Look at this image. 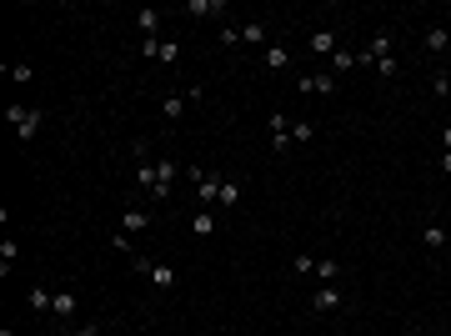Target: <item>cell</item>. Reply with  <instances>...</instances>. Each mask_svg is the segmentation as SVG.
<instances>
[{
    "label": "cell",
    "mask_w": 451,
    "mask_h": 336,
    "mask_svg": "<svg viewBox=\"0 0 451 336\" xmlns=\"http://www.w3.org/2000/svg\"><path fill=\"white\" fill-rule=\"evenodd\" d=\"M131 271H136V276H145V281L156 286V291H170V286L181 281L170 261H150V256H131Z\"/></svg>",
    "instance_id": "6da1fadb"
},
{
    "label": "cell",
    "mask_w": 451,
    "mask_h": 336,
    "mask_svg": "<svg viewBox=\"0 0 451 336\" xmlns=\"http://www.w3.org/2000/svg\"><path fill=\"white\" fill-rule=\"evenodd\" d=\"M6 121L15 125V136H20V141H35V131H40V121H46V111H40V106H20V100H10V106H6Z\"/></svg>",
    "instance_id": "7a4b0ae2"
},
{
    "label": "cell",
    "mask_w": 451,
    "mask_h": 336,
    "mask_svg": "<svg viewBox=\"0 0 451 336\" xmlns=\"http://www.w3.org/2000/svg\"><path fill=\"white\" fill-rule=\"evenodd\" d=\"M156 171H161V181L150 186V201H170V186H176V176H186L176 161H156Z\"/></svg>",
    "instance_id": "3957f363"
},
{
    "label": "cell",
    "mask_w": 451,
    "mask_h": 336,
    "mask_svg": "<svg viewBox=\"0 0 451 336\" xmlns=\"http://www.w3.org/2000/svg\"><path fill=\"white\" fill-rule=\"evenodd\" d=\"M391 40H396L391 30H376V35H371V46L361 51V66H371V60H376V66H381V60H391Z\"/></svg>",
    "instance_id": "277c9868"
},
{
    "label": "cell",
    "mask_w": 451,
    "mask_h": 336,
    "mask_svg": "<svg viewBox=\"0 0 451 336\" xmlns=\"http://www.w3.org/2000/svg\"><path fill=\"white\" fill-rule=\"evenodd\" d=\"M186 176L196 181V196H201V201H216V196H221V176L201 171V166H186Z\"/></svg>",
    "instance_id": "5b68a950"
},
{
    "label": "cell",
    "mask_w": 451,
    "mask_h": 336,
    "mask_svg": "<svg viewBox=\"0 0 451 336\" xmlns=\"http://www.w3.org/2000/svg\"><path fill=\"white\" fill-rule=\"evenodd\" d=\"M131 181L141 186V191H150V186H156V181H161V171H156V161H150L145 151L136 156V171H131Z\"/></svg>",
    "instance_id": "8992f818"
},
{
    "label": "cell",
    "mask_w": 451,
    "mask_h": 336,
    "mask_svg": "<svg viewBox=\"0 0 451 336\" xmlns=\"http://www.w3.org/2000/svg\"><path fill=\"white\" fill-rule=\"evenodd\" d=\"M421 46H426V55H446V46H451V30H446V26H426Z\"/></svg>",
    "instance_id": "52a82bcc"
},
{
    "label": "cell",
    "mask_w": 451,
    "mask_h": 336,
    "mask_svg": "<svg viewBox=\"0 0 451 336\" xmlns=\"http://www.w3.org/2000/svg\"><path fill=\"white\" fill-rule=\"evenodd\" d=\"M341 301H346V297H341V291H336V286H321V291H316V297H311V311H316V317H326V311H336Z\"/></svg>",
    "instance_id": "ba28073f"
},
{
    "label": "cell",
    "mask_w": 451,
    "mask_h": 336,
    "mask_svg": "<svg viewBox=\"0 0 451 336\" xmlns=\"http://www.w3.org/2000/svg\"><path fill=\"white\" fill-rule=\"evenodd\" d=\"M306 46H311V55H336V51H341V46H336V30H311Z\"/></svg>",
    "instance_id": "9c48e42d"
},
{
    "label": "cell",
    "mask_w": 451,
    "mask_h": 336,
    "mask_svg": "<svg viewBox=\"0 0 451 336\" xmlns=\"http://www.w3.org/2000/svg\"><path fill=\"white\" fill-rule=\"evenodd\" d=\"M80 311V297H71V291H55V306H51V317H60V321H71Z\"/></svg>",
    "instance_id": "30bf717a"
},
{
    "label": "cell",
    "mask_w": 451,
    "mask_h": 336,
    "mask_svg": "<svg viewBox=\"0 0 451 336\" xmlns=\"http://www.w3.org/2000/svg\"><path fill=\"white\" fill-rule=\"evenodd\" d=\"M236 201H241V181H236V176H221V196H216V206H221V211H231Z\"/></svg>",
    "instance_id": "8fae6325"
},
{
    "label": "cell",
    "mask_w": 451,
    "mask_h": 336,
    "mask_svg": "<svg viewBox=\"0 0 451 336\" xmlns=\"http://www.w3.org/2000/svg\"><path fill=\"white\" fill-rule=\"evenodd\" d=\"M241 40H246V46H271V40H266V20H246V26H241Z\"/></svg>",
    "instance_id": "7c38bea8"
},
{
    "label": "cell",
    "mask_w": 451,
    "mask_h": 336,
    "mask_svg": "<svg viewBox=\"0 0 451 336\" xmlns=\"http://www.w3.org/2000/svg\"><path fill=\"white\" fill-rule=\"evenodd\" d=\"M421 246H426V251H441V246H446V226L426 221V226H421Z\"/></svg>",
    "instance_id": "4fadbf2b"
},
{
    "label": "cell",
    "mask_w": 451,
    "mask_h": 336,
    "mask_svg": "<svg viewBox=\"0 0 451 336\" xmlns=\"http://www.w3.org/2000/svg\"><path fill=\"white\" fill-rule=\"evenodd\" d=\"M145 226H150V216L141 211V206H131V211L121 216V231H125V236H136V231H145Z\"/></svg>",
    "instance_id": "5bb4252c"
},
{
    "label": "cell",
    "mask_w": 451,
    "mask_h": 336,
    "mask_svg": "<svg viewBox=\"0 0 451 336\" xmlns=\"http://www.w3.org/2000/svg\"><path fill=\"white\" fill-rule=\"evenodd\" d=\"M351 66H361V51H336L331 55V76H346Z\"/></svg>",
    "instance_id": "9a60e30c"
},
{
    "label": "cell",
    "mask_w": 451,
    "mask_h": 336,
    "mask_svg": "<svg viewBox=\"0 0 451 336\" xmlns=\"http://www.w3.org/2000/svg\"><path fill=\"white\" fill-rule=\"evenodd\" d=\"M261 60H266L271 71H286V60H291V51H286V46H276V40H271V46L261 51Z\"/></svg>",
    "instance_id": "2e32d148"
},
{
    "label": "cell",
    "mask_w": 451,
    "mask_h": 336,
    "mask_svg": "<svg viewBox=\"0 0 451 336\" xmlns=\"http://www.w3.org/2000/svg\"><path fill=\"white\" fill-rule=\"evenodd\" d=\"M26 306H30V311H51V306H55V297H51L46 286H30V291H26Z\"/></svg>",
    "instance_id": "e0dca14e"
},
{
    "label": "cell",
    "mask_w": 451,
    "mask_h": 336,
    "mask_svg": "<svg viewBox=\"0 0 451 336\" xmlns=\"http://www.w3.org/2000/svg\"><path fill=\"white\" fill-rule=\"evenodd\" d=\"M150 60H161V66H176V60H181V40H161Z\"/></svg>",
    "instance_id": "ac0fdd59"
},
{
    "label": "cell",
    "mask_w": 451,
    "mask_h": 336,
    "mask_svg": "<svg viewBox=\"0 0 451 336\" xmlns=\"http://www.w3.org/2000/svg\"><path fill=\"white\" fill-rule=\"evenodd\" d=\"M6 76L15 80V86H30V80H35V66H30V60H15V66H6Z\"/></svg>",
    "instance_id": "d6986e66"
},
{
    "label": "cell",
    "mask_w": 451,
    "mask_h": 336,
    "mask_svg": "<svg viewBox=\"0 0 451 336\" xmlns=\"http://www.w3.org/2000/svg\"><path fill=\"white\" fill-rule=\"evenodd\" d=\"M316 276H321V281L331 286V281L341 276V261H336V256H316Z\"/></svg>",
    "instance_id": "ffe728a7"
},
{
    "label": "cell",
    "mask_w": 451,
    "mask_h": 336,
    "mask_svg": "<svg viewBox=\"0 0 451 336\" xmlns=\"http://www.w3.org/2000/svg\"><path fill=\"white\" fill-rule=\"evenodd\" d=\"M191 15H226V0H191Z\"/></svg>",
    "instance_id": "44dd1931"
},
{
    "label": "cell",
    "mask_w": 451,
    "mask_h": 336,
    "mask_svg": "<svg viewBox=\"0 0 451 336\" xmlns=\"http://www.w3.org/2000/svg\"><path fill=\"white\" fill-rule=\"evenodd\" d=\"M15 256H20V246L6 236V241H0V276H10V266H15Z\"/></svg>",
    "instance_id": "7402d4cb"
},
{
    "label": "cell",
    "mask_w": 451,
    "mask_h": 336,
    "mask_svg": "<svg viewBox=\"0 0 451 336\" xmlns=\"http://www.w3.org/2000/svg\"><path fill=\"white\" fill-rule=\"evenodd\" d=\"M136 26H141V35H156L161 30V10H136Z\"/></svg>",
    "instance_id": "603a6c76"
},
{
    "label": "cell",
    "mask_w": 451,
    "mask_h": 336,
    "mask_svg": "<svg viewBox=\"0 0 451 336\" xmlns=\"http://www.w3.org/2000/svg\"><path fill=\"white\" fill-rule=\"evenodd\" d=\"M186 100H191V96H166V100H161V116H166V121H181Z\"/></svg>",
    "instance_id": "cb8c5ba5"
},
{
    "label": "cell",
    "mask_w": 451,
    "mask_h": 336,
    "mask_svg": "<svg viewBox=\"0 0 451 336\" xmlns=\"http://www.w3.org/2000/svg\"><path fill=\"white\" fill-rule=\"evenodd\" d=\"M311 91H316V96H336V76H331V71L311 76Z\"/></svg>",
    "instance_id": "d4e9b609"
},
{
    "label": "cell",
    "mask_w": 451,
    "mask_h": 336,
    "mask_svg": "<svg viewBox=\"0 0 451 336\" xmlns=\"http://www.w3.org/2000/svg\"><path fill=\"white\" fill-rule=\"evenodd\" d=\"M211 231H216V216H211V211H206V216H196V221H191V236H196V241H206V236H211Z\"/></svg>",
    "instance_id": "484cf974"
},
{
    "label": "cell",
    "mask_w": 451,
    "mask_h": 336,
    "mask_svg": "<svg viewBox=\"0 0 451 336\" xmlns=\"http://www.w3.org/2000/svg\"><path fill=\"white\" fill-rule=\"evenodd\" d=\"M291 141H316V125L311 121H291Z\"/></svg>",
    "instance_id": "4316f807"
},
{
    "label": "cell",
    "mask_w": 451,
    "mask_h": 336,
    "mask_svg": "<svg viewBox=\"0 0 451 336\" xmlns=\"http://www.w3.org/2000/svg\"><path fill=\"white\" fill-rule=\"evenodd\" d=\"M241 40V26H221V46H236Z\"/></svg>",
    "instance_id": "83f0119b"
},
{
    "label": "cell",
    "mask_w": 451,
    "mask_h": 336,
    "mask_svg": "<svg viewBox=\"0 0 451 336\" xmlns=\"http://www.w3.org/2000/svg\"><path fill=\"white\" fill-rule=\"evenodd\" d=\"M291 271H301V276H306V271H316V256H296Z\"/></svg>",
    "instance_id": "f1b7e54d"
},
{
    "label": "cell",
    "mask_w": 451,
    "mask_h": 336,
    "mask_svg": "<svg viewBox=\"0 0 451 336\" xmlns=\"http://www.w3.org/2000/svg\"><path fill=\"white\" fill-rule=\"evenodd\" d=\"M436 96H451V71H441V76H436Z\"/></svg>",
    "instance_id": "f546056e"
},
{
    "label": "cell",
    "mask_w": 451,
    "mask_h": 336,
    "mask_svg": "<svg viewBox=\"0 0 451 336\" xmlns=\"http://www.w3.org/2000/svg\"><path fill=\"white\" fill-rule=\"evenodd\" d=\"M441 171H446V176H451V151H441Z\"/></svg>",
    "instance_id": "4dcf8cb0"
},
{
    "label": "cell",
    "mask_w": 451,
    "mask_h": 336,
    "mask_svg": "<svg viewBox=\"0 0 451 336\" xmlns=\"http://www.w3.org/2000/svg\"><path fill=\"white\" fill-rule=\"evenodd\" d=\"M55 336H85V331H76V326H60V331H55Z\"/></svg>",
    "instance_id": "1f68e13d"
},
{
    "label": "cell",
    "mask_w": 451,
    "mask_h": 336,
    "mask_svg": "<svg viewBox=\"0 0 451 336\" xmlns=\"http://www.w3.org/2000/svg\"><path fill=\"white\" fill-rule=\"evenodd\" d=\"M441 145H446V151H451V125H446V131H441Z\"/></svg>",
    "instance_id": "d6a6232c"
},
{
    "label": "cell",
    "mask_w": 451,
    "mask_h": 336,
    "mask_svg": "<svg viewBox=\"0 0 451 336\" xmlns=\"http://www.w3.org/2000/svg\"><path fill=\"white\" fill-rule=\"evenodd\" d=\"M446 241H451V231H446Z\"/></svg>",
    "instance_id": "836d02e7"
},
{
    "label": "cell",
    "mask_w": 451,
    "mask_h": 336,
    "mask_svg": "<svg viewBox=\"0 0 451 336\" xmlns=\"http://www.w3.org/2000/svg\"><path fill=\"white\" fill-rule=\"evenodd\" d=\"M412 336H416V331H412Z\"/></svg>",
    "instance_id": "e575fe53"
}]
</instances>
